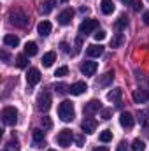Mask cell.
I'll return each instance as SVG.
<instances>
[{
  "label": "cell",
  "mask_w": 149,
  "mask_h": 151,
  "mask_svg": "<svg viewBox=\"0 0 149 151\" xmlns=\"http://www.w3.org/2000/svg\"><path fill=\"white\" fill-rule=\"evenodd\" d=\"M58 116H60V119H62V121H65V123L72 121V119H74V116H75L74 104H72L70 100H63V102L58 106Z\"/></svg>",
  "instance_id": "obj_1"
},
{
  "label": "cell",
  "mask_w": 149,
  "mask_h": 151,
  "mask_svg": "<svg viewBox=\"0 0 149 151\" xmlns=\"http://www.w3.org/2000/svg\"><path fill=\"white\" fill-rule=\"evenodd\" d=\"M9 19H11V23H12L14 27H18V28H27L28 23H30L28 16H27L23 11H18V9H16V11H11Z\"/></svg>",
  "instance_id": "obj_2"
},
{
  "label": "cell",
  "mask_w": 149,
  "mask_h": 151,
  "mask_svg": "<svg viewBox=\"0 0 149 151\" xmlns=\"http://www.w3.org/2000/svg\"><path fill=\"white\" fill-rule=\"evenodd\" d=\"M2 121H4V125H7V127H14V125L18 123V109L12 107V106L4 107V109H2Z\"/></svg>",
  "instance_id": "obj_3"
},
{
  "label": "cell",
  "mask_w": 149,
  "mask_h": 151,
  "mask_svg": "<svg viewBox=\"0 0 149 151\" xmlns=\"http://www.w3.org/2000/svg\"><path fill=\"white\" fill-rule=\"evenodd\" d=\"M51 104H53V100H51V93L49 91H42L37 97V109L40 113H47L51 109Z\"/></svg>",
  "instance_id": "obj_4"
},
{
  "label": "cell",
  "mask_w": 149,
  "mask_h": 151,
  "mask_svg": "<svg viewBox=\"0 0 149 151\" xmlns=\"http://www.w3.org/2000/svg\"><path fill=\"white\" fill-rule=\"evenodd\" d=\"M97 28H98V19H84V21L79 25V35L93 34Z\"/></svg>",
  "instance_id": "obj_5"
},
{
  "label": "cell",
  "mask_w": 149,
  "mask_h": 151,
  "mask_svg": "<svg viewBox=\"0 0 149 151\" xmlns=\"http://www.w3.org/2000/svg\"><path fill=\"white\" fill-rule=\"evenodd\" d=\"M72 141H74V134H72V130H69V128L62 130V132L56 135V142H58L62 148H69V146L72 144Z\"/></svg>",
  "instance_id": "obj_6"
},
{
  "label": "cell",
  "mask_w": 149,
  "mask_h": 151,
  "mask_svg": "<svg viewBox=\"0 0 149 151\" xmlns=\"http://www.w3.org/2000/svg\"><path fill=\"white\" fill-rule=\"evenodd\" d=\"M98 111H102V102H100V100H97V99H93V100L86 102V104H84V107H82V113L86 114V116H93V114H97Z\"/></svg>",
  "instance_id": "obj_7"
},
{
  "label": "cell",
  "mask_w": 149,
  "mask_h": 151,
  "mask_svg": "<svg viewBox=\"0 0 149 151\" xmlns=\"http://www.w3.org/2000/svg\"><path fill=\"white\" fill-rule=\"evenodd\" d=\"M97 127H98V123H97V119L95 118H84L82 119V123H81V128H82V134H95V130H97Z\"/></svg>",
  "instance_id": "obj_8"
},
{
  "label": "cell",
  "mask_w": 149,
  "mask_h": 151,
  "mask_svg": "<svg viewBox=\"0 0 149 151\" xmlns=\"http://www.w3.org/2000/svg\"><path fill=\"white\" fill-rule=\"evenodd\" d=\"M72 18H74V9H63V11L58 14V23H60L62 27H67V25H70Z\"/></svg>",
  "instance_id": "obj_9"
},
{
  "label": "cell",
  "mask_w": 149,
  "mask_h": 151,
  "mask_svg": "<svg viewBox=\"0 0 149 151\" xmlns=\"http://www.w3.org/2000/svg\"><path fill=\"white\" fill-rule=\"evenodd\" d=\"M97 69H98V63L97 62H82L81 63V72L84 76H93L95 72H97Z\"/></svg>",
  "instance_id": "obj_10"
},
{
  "label": "cell",
  "mask_w": 149,
  "mask_h": 151,
  "mask_svg": "<svg viewBox=\"0 0 149 151\" xmlns=\"http://www.w3.org/2000/svg\"><path fill=\"white\" fill-rule=\"evenodd\" d=\"M133 102L135 104H144V102H148L149 100V91L148 90H142V88H139V90H135L133 91Z\"/></svg>",
  "instance_id": "obj_11"
},
{
  "label": "cell",
  "mask_w": 149,
  "mask_h": 151,
  "mask_svg": "<svg viewBox=\"0 0 149 151\" xmlns=\"http://www.w3.org/2000/svg\"><path fill=\"white\" fill-rule=\"evenodd\" d=\"M32 137H34V148H42L46 146V137H44V132L40 128H35L32 132Z\"/></svg>",
  "instance_id": "obj_12"
},
{
  "label": "cell",
  "mask_w": 149,
  "mask_h": 151,
  "mask_svg": "<svg viewBox=\"0 0 149 151\" xmlns=\"http://www.w3.org/2000/svg\"><path fill=\"white\" fill-rule=\"evenodd\" d=\"M51 30H53V25H51L49 21H46V19L40 21V23L37 25V32H39L40 37H47V35L51 34Z\"/></svg>",
  "instance_id": "obj_13"
},
{
  "label": "cell",
  "mask_w": 149,
  "mask_h": 151,
  "mask_svg": "<svg viewBox=\"0 0 149 151\" xmlns=\"http://www.w3.org/2000/svg\"><path fill=\"white\" fill-rule=\"evenodd\" d=\"M86 53H88V56H91V58H98V56L104 55V46H100V44H91V46H88Z\"/></svg>",
  "instance_id": "obj_14"
},
{
  "label": "cell",
  "mask_w": 149,
  "mask_h": 151,
  "mask_svg": "<svg viewBox=\"0 0 149 151\" xmlns=\"http://www.w3.org/2000/svg\"><path fill=\"white\" fill-rule=\"evenodd\" d=\"M39 81H40V70L39 69H30L28 74H27V83L30 86H35Z\"/></svg>",
  "instance_id": "obj_15"
},
{
  "label": "cell",
  "mask_w": 149,
  "mask_h": 151,
  "mask_svg": "<svg viewBox=\"0 0 149 151\" xmlns=\"http://www.w3.org/2000/svg\"><path fill=\"white\" fill-rule=\"evenodd\" d=\"M86 90H88V86H86L84 81H77V83H74V84L69 88V91H70L72 95H82Z\"/></svg>",
  "instance_id": "obj_16"
},
{
  "label": "cell",
  "mask_w": 149,
  "mask_h": 151,
  "mask_svg": "<svg viewBox=\"0 0 149 151\" xmlns=\"http://www.w3.org/2000/svg\"><path fill=\"white\" fill-rule=\"evenodd\" d=\"M119 123H121L123 128H132L133 127V116L125 111V113H121V116H119Z\"/></svg>",
  "instance_id": "obj_17"
},
{
  "label": "cell",
  "mask_w": 149,
  "mask_h": 151,
  "mask_svg": "<svg viewBox=\"0 0 149 151\" xmlns=\"http://www.w3.org/2000/svg\"><path fill=\"white\" fill-rule=\"evenodd\" d=\"M112 79H114V72H112V70H107L105 74L97 81V86H107V84L112 83Z\"/></svg>",
  "instance_id": "obj_18"
},
{
  "label": "cell",
  "mask_w": 149,
  "mask_h": 151,
  "mask_svg": "<svg viewBox=\"0 0 149 151\" xmlns=\"http://www.w3.org/2000/svg\"><path fill=\"white\" fill-rule=\"evenodd\" d=\"M54 62H56V53H54V51H49V53H46V55L42 56V65H44V67H51Z\"/></svg>",
  "instance_id": "obj_19"
},
{
  "label": "cell",
  "mask_w": 149,
  "mask_h": 151,
  "mask_svg": "<svg viewBox=\"0 0 149 151\" xmlns=\"http://www.w3.org/2000/svg\"><path fill=\"white\" fill-rule=\"evenodd\" d=\"M137 119L140 123V127H149V111L148 109H140L137 114Z\"/></svg>",
  "instance_id": "obj_20"
},
{
  "label": "cell",
  "mask_w": 149,
  "mask_h": 151,
  "mask_svg": "<svg viewBox=\"0 0 149 151\" xmlns=\"http://www.w3.org/2000/svg\"><path fill=\"white\" fill-rule=\"evenodd\" d=\"M54 4H56V0H46V2H42V5H40V14H49L53 9H54Z\"/></svg>",
  "instance_id": "obj_21"
},
{
  "label": "cell",
  "mask_w": 149,
  "mask_h": 151,
  "mask_svg": "<svg viewBox=\"0 0 149 151\" xmlns=\"http://www.w3.org/2000/svg\"><path fill=\"white\" fill-rule=\"evenodd\" d=\"M37 51H39V47H37V44H35L34 40H30V42L25 44V55H27V56H35Z\"/></svg>",
  "instance_id": "obj_22"
},
{
  "label": "cell",
  "mask_w": 149,
  "mask_h": 151,
  "mask_svg": "<svg viewBox=\"0 0 149 151\" xmlns=\"http://www.w3.org/2000/svg\"><path fill=\"white\" fill-rule=\"evenodd\" d=\"M4 44L9 47H16V46H19V39L12 34H7V35H4Z\"/></svg>",
  "instance_id": "obj_23"
},
{
  "label": "cell",
  "mask_w": 149,
  "mask_h": 151,
  "mask_svg": "<svg viewBox=\"0 0 149 151\" xmlns=\"http://www.w3.org/2000/svg\"><path fill=\"white\" fill-rule=\"evenodd\" d=\"M100 9L104 14H112L114 12V2L112 0H102L100 2Z\"/></svg>",
  "instance_id": "obj_24"
},
{
  "label": "cell",
  "mask_w": 149,
  "mask_h": 151,
  "mask_svg": "<svg viewBox=\"0 0 149 151\" xmlns=\"http://www.w3.org/2000/svg\"><path fill=\"white\" fill-rule=\"evenodd\" d=\"M114 27H116V30H119V32H121V30H125V28L128 27V18H126L125 14H121V16H119V18L116 19Z\"/></svg>",
  "instance_id": "obj_25"
},
{
  "label": "cell",
  "mask_w": 149,
  "mask_h": 151,
  "mask_svg": "<svg viewBox=\"0 0 149 151\" xmlns=\"http://www.w3.org/2000/svg\"><path fill=\"white\" fill-rule=\"evenodd\" d=\"M119 99H121V88H114L112 91L107 93V100L111 102H119Z\"/></svg>",
  "instance_id": "obj_26"
},
{
  "label": "cell",
  "mask_w": 149,
  "mask_h": 151,
  "mask_svg": "<svg viewBox=\"0 0 149 151\" xmlns=\"http://www.w3.org/2000/svg\"><path fill=\"white\" fill-rule=\"evenodd\" d=\"M27 65H28V56H27V55L16 56V67H18V69H27Z\"/></svg>",
  "instance_id": "obj_27"
},
{
  "label": "cell",
  "mask_w": 149,
  "mask_h": 151,
  "mask_svg": "<svg viewBox=\"0 0 149 151\" xmlns=\"http://www.w3.org/2000/svg\"><path fill=\"white\" fill-rule=\"evenodd\" d=\"M123 42H125V35H123V34H116V35L111 39V47H119Z\"/></svg>",
  "instance_id": "obj_28"
},
{
  "label": "cell",
  "mask_w": 149,
  "mask_h": 151,
  "mask_svg": "<svg viewBox=\"0 0 149 151\" xmlns=\"http://www.w3.org/2000/svg\"><path fill=\"white\" fill-rule=\"evenodd\" d=\"M40 125H42V130H51L53 128V119L49 116H44V118H40Z\"/></svg>",
  "instance_id": "obj_29"
},
{
  "label": "cell",
  "mask_w": 149,
  "mask_h": 151,
  "mask_svg": "<svg viewBox=\"0 0 149 151\" xmlns=\"http://www.w3.org/2000/svg\"><path fill=\"white\" fill-rule=\"evenodd\" d=\"M98 139H100V142H111L112 141V130H104V132H100Z\"/></svg>",
  "instance_id": "obj_30"
},
{
  "label": "cell",
  "mask_w": 149,
  "mask_h": 151,
  "mask_svg": "<svg viewBox=\"0 0 149 151\" xmlns=\"http://www.w3.org/2000/svg\"><path fill=\"white\" fill-rule=\"evenodd\" d=\"M146 150V144H144V141H140V139H135L133 142H132V151H144Z\"/></svg>",
  "instance_id": "obj_31"
},
{
  "label": "cell",
  "mask_w": 149,
  "mask_h": 151,
  "mask_svg": "<svg viewBox=\"0 0 149 151\" xmlns=\"http://www.w3.org/2000/svg\"><path fill=\"white\" fill-rule=\"evenodd\" d=\"M54 91H56L58 95H65V93L69 91V86L63 84V83H56V84H54Z\"/></svg>",
  "instance_id": "obj_32"
},
{
  "label": "cell",
  "mask_w": 149,
  "mask_h": 151,
  "mask_svg": "<svg viewBox=\"0 0 149 151\" xmlns=\"http://www.w3.org/2000/svg\"><path fill=\"white\" fill-rule=\"evenodd\" d=\"M126 4H128L133 11H140V9H142V2H140V0H126Z\"/></svg>",
  "instance_id": "obj_33"
},
{
  "label": "cell",
  "mask_w": 149,
  "mask_h": 151,
  "mask_svg": "<svg viewBox=\"0 0 149 151\" xmlns=\"http://www.w3.org/2000/svg\"><path fill=\"white\" fill-rule=\"evenodd\" d=\"M67 74H69V67H67V65H63V67L56 69V72H54L56 77H63V76H67Z\"/></svg>",
  "instance_id": "obj_34"
},
{
  "label": "cell",
  "mask_w": 149,
  "mask_h": 151,
  "mask_svg": "<svg viewBox=\"0 0 149 151\" xmlns=\"http://www.w3.org/2000/svg\"><path fill=\"white\" fill-rule=\"evenodd\" d=\"M93 37H95V40H97V42H100V40H104V39L107 37V32L98 30V32H95V34H93Z\"/></svg>",
  "instance_id": "obj_35"
},
{
  "label": "cell",
  "mask_w": 149,
  "mask_h": 151,
  "mask_svg": "<svg viewBox=\"0 0 149 151\" xmlns=\"http://www.w3.org/2000/svg\"><path fill=\"white\" fill-rule=\"evenodd\" d=\"M74 141H75V144H77L79 148H82V146H84V135H82V134H81V135H75Z\"/></svg>",
  "instance_id": "obj_36"
},
{
  "label": "cell",
  "mask_w": 149,
  "mask_h": 151,
  "mask_svg": "<svg viewBox=\"0 0 149 151\" xmlns=\"http://www.w3.org/2000/svg\"><path fill=\"white\" fill-rule=\"evenodd\" d=\"M111 116H112V109H102V119H111Z\"/></svg>",
  "instance_id": "obj_37"
},
{
  "label": "cell",
  "mask_w": 149,
  "mask_h": 151,
  "mask_svg": "<svg viewBox=\"0 0 149 151\" xmlns=\"http://www.w3.org/2000/svg\"><path fill=\"white\" fill-rule=\"evenodd\" d=\"M116 151H128V144H126L125 141H121V142L117 144V150Z\"/></svg>",
  "instance_id": "obj_38"
},
{
  "label": "cell",
  "mask_w": 149,
  "mask_h": 151,
  "mask_svg": "<svg viewBox=\"0 0 149 151\" xmlns=\"http://www.w3.org/2000/svg\"><path fill=\"white\" fill-rule=\"evenodd\" d=\"M60 47H62V51H63V53H70V51H69V44H67V42H62V44H60Z\"/></svg>",
  "instance_id": "obj_39"
},
{
  "label": "cell",
  "mask_w": 149,
  "mask_h": 151,
  "mask_svg": "<svg viewBox=\"0 0 149 151\" xmlns=\"http://www.w3.org/2000/svg\"><path fill=\"white\" fill-rule=\"evenodd\" d=\"M142 19H144V23H146V25H149V11H146V12H144Z\"/></svg>",
  "instance_id": "obj_40"
},
{
  "label": "cell",
  "mask_w": 149,
  "mask_h": 151,
  "mask_svg": "<svg viewBox=\"0 0 149 151\" xmlns=\"http://www.w3.org/2000/svg\"><path fill=\"white\" fill-rule=\"evenodd\" d=\"M93 151H109L107 148H104V146H98V148H95Z\"/></svg>",
  "instance_id": "obj_41"
},
{
  "label": "cell",
  "mask_w": 149,
  "mask_h": 151,
  "mask_svg": "<svg viewBox=\"0 0 149 151\" xmlns=\"http://www.w3.org/2000/svg\"><path fill=\"white\" fill-rule=\"evenodd\" d=\"M62 2H69V0H62Z\"/></svg>",
  "instance_id": "obj_42"
},
{
  "label": "cell",
  "mask_w": 149,
  "mask_h": 151,
  "mask_svg": "<svg viewBox=\"0 0 149 151\" xmlns=\"http://www.w3.org/2000/svg\"><path fill=\"white\" fill-rule=\"evenodd\" d=\"M49 151H54V150H49Z\"/></svg>",
  "instance_id": "obj_43"
},
{
  "label": "cell",
  "mask_w": 149,
  "mask_h": 151,
  "mask_svg": "<svg viewBox=\"0 0 149 151\" xmlns=\"http://www.w3.org/2000/svg\"><path fill=\"white\" fill-rule=\"evenodd\" d=\"M5 151H7V150H5Z\"/></svg>",
  "instance_id": "obj_44"
}]
</instances>
